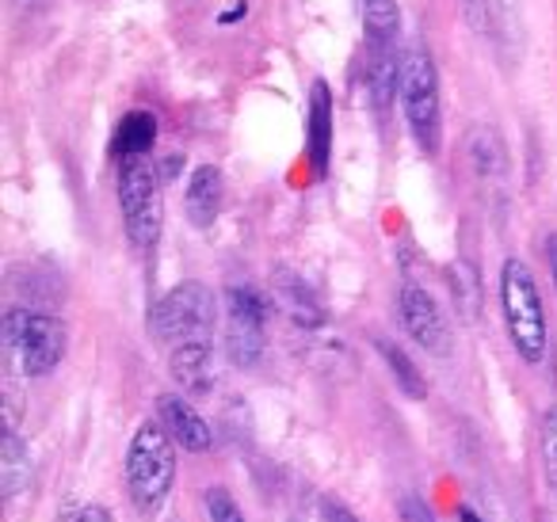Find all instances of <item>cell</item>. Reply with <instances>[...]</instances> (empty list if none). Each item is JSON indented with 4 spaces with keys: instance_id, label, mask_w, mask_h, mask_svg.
<instances>
[{
    "instance_id": "obj_14",
    "label": "cell",
    "mask_w": 557,
    "mask_h": 522,
    "mask_svg": "<svg viewBox=\"0 0 557 522\" xmlns=\"http://www.w3.org/2000/svg\"><path fill=\"white\" fill-rule=\"evenodd\" d=\"M157 146V115L153 111H131L123 115V123L115 126V138H111V153L123 161H138L149 157V149Z\"/></svg>"
},
{
    "instance_id": "obj_17",
    "label": "cell",
    "mask_w": 557,
    "mask_h": 522,
    "mask_svg": "<svg viewBox=\"0 0 557 522\" xmlns=\"http://www.w3.org/2000/svg\"><path fill=\"white\" fill-rule=\"evenodd\" d=\"M32 476V453L20 443L16 431H4V443H0V484H4V496H16L24 488V481Z\"/></svg>"
},
{
    "instance_id": "obj_25",
    "label": "cell",
    "mask_w": 557,
    "mask_h": 522,
    "mask_svg": "<svg viewBox=\"0 0 557 522\" xmlns=\"http://www.w3.org/2000/svg\"><path fill=\"white\" fill-rule=\"evenodd\" d=\"M77 522H115V519H111V511H108V507H100V504H88L85 511L77 514Z\"/></svg>"
},
{
    "instance_id": "obj_18",
    "label": "cell",
    "mask_w": 557,
    "mask_h": 522,
    "mask_svg": "<svg viewBox=\"0 0 557 522\" xmlns=\"http://www.w3.org/2000/svg\"><path fill=\"white\" fill-rule=\"evenodd\" d=\"M450 294H455L458 316H462V321H478V313H481V283H478V271H473L466 260L450 263Z\"/></svg>"
},
{
    "instance_id": "obj_12",
    "label": "cell",
    "mask_w": 557,
    "mask_h": 522,
    "mask_svg": "<svg viewBox=\"0 0 557 522\" xmlns=\"http://www.w3.org/2000/svg\"><path fill=\"white\" fill-rule=\"evenodd\" d=\"M222 195H225V179L218 164H199V169L187 176V191H184V214L195 229H210L222 214Z\"/></svg>"
},
{
    "instance_id": "obj_2",
    "label": "cell",
    "mask_w": 557,
    "mask_h": 522,
    "mask_svg": "<svg viewBox=\"0 0 557 522\" xmlns=\"http://www.w3.org/2000/svg\"><path fill=\"white\" fill-rule=\"evenodd\" d=\"M119 210L123 229L138 252H153L164 229V176L161 164L138 157L119 164Z\"/></svg>"
},
{
    "instance_id": "obj_1",
    "label": "cell",
    "mask_w": 557,
    "mask_h": 522,
    "mask_svg": "<svg viewBox=\"0 0 557 522\" xmlns=\"http://www.w3.org/2000/svg\"><path fill=\"white\" fill-rule=\"evenodd\" d=\"M500 309L516 355L523 362H531V366H539L549 351V324L546 309H542L539 283H534V271L519 256H508L500 263Z\"/></svg>"
},
{
    "instance_id": "obj_7",
    "label": "cell",
    "mask_w": 557,
    "mask_h": 522,
    "mask_svg": "<svg viewBox=\"0 0 557 522\" xmlns=\"http://www.w3.org/2000/svg\"><path fill=\"white\" fill-rule=\"evenodd\" d=\"M263 324L268 306L256 286H230L225 290V351L233 366H256L263 355Z\"/></svg>"
},
{
    "instance_id": "obj_13",
    "label": "cell",
    "mask_w": 557,
    "mask_h": 522,
    "mask_svg": "<svg viewBox=\"0 0 557 522\" xmlns=\"http://www.w3.org/2000/svg\"><path fill=\"white\" fill-rule=\"evenodd\" d=\"M210 366H214V347H210V339L172 347L169 370H172V377H176V382L184 385V389H191V393L210 389V382H214Z\"/></svg>"
},
{
    "instance_id": "obj_15",
    "label": "cell",
    "mask_w": 557,
    "mask_h": 522,
    "mask_svg": "<svg viewBox=\"0 0 557 522\" xmlns=\"http://www.w3.org/2000/svg\"><path fill=\"white\" fill-rule=\"evenodd\" d=\"M359 20L371 50H394L401 32V4L397 0H359Z\"/></svg>"
},
{
    "instance_id": "obj_16",
    "label": "cell",
    "mask_w": 557,
    "mask_h": 522,
    "mask_svg": "<svg viewBox=\"0 0 557 522\" xmlns=\"http://www.w3.org/2000/svg\"><path fill=\"white\" fill-rule=\"evenodd\" d=\"M374 347H379V355H382V362L389 366V374H394V382H397V389L401 393H409V397H428V382H424V374H420V366L409 359V355L401 351V347L394 344V339H374Z\"/></svg>"
},
{
    "instance_id": "obj_22",
    "label": "cell",
    "mask_w": 557,
    "mask_h": 522,
    "mask_svg": "<svg viewBox=\"0 0 557 522\" xmlns=\"http://www.w3.org/2000/svg\"><path fill=\"white\" fill-rule=\"evenodd\" d=\"M397 514H401V522H440V519H435V511L420 496H401V499H397Z\"/></svg>"
},
{
    "instance_id": "obj_27",
    "label": "cell",
    "mask_w": 557,
    "mask_h": 522,
    "mask_svg": "<svg viewBox=\"0 0 557 522\" xmlns=\"http://www.w3.org/2000/svg\"><path fill=\"white\" fill-rule=\"evenodd\" d=\"M546 260H549V275H554V290H557V233L546 240Z\"/></svg>"
},
{
    "instance_id": "obj_26",
    "label": "cell",
    "mask_w": 557,
    "mask_h": 522,
    "mask_svg": "<svg viewBox=\"0 0 557 522\" xmlns=\"http://www.w3.org/2000/svg\"><path fill=\"white\" fill-rule=\"evenodd\" d=\"M325 522H359V519L351 511H344L341 504H329L325 507Z\"/></svg>"
},
{
    "instance_id": "obj_3",
    "label": "cell",
    "mask_w": 557,
    "mask_h": 522,
    "mask_svg": "<svg viewBox=\"0 0 557 522\" xmlns=\"http://www.w3.org/2000/svg\"><path fill=\"white\" fill-rule=\"evenodd\" d=\"M401 111L412 130V141L420 153L435 157L443 146V92H440V70L428 47H412L401 58Z\"/></svg>"
},
{
    "instance_id": "obj_20",
    "label": "cell",
    "mask_w": 557,
    "mask_h": 522,
    "mask_svg": "<svg viewBox=\"0 0 557 522\" xmlns=\"http://www.w3.org/2000/svg\"><path fill=\"white\" fill-rule=\"evenodd\" d=\"M539 450H542V473H546V484L557 496V405H549L546 412H542Z\"/></svg>"
},
{
    "instance_id": "obj_21",
    "label": "cell",
    "mask_w": 557,
    "mask_h": 522,
    "mask_svg": "<svg viewBox=\"0 0 557 522\" xmlns=\"http://www.w3.org/2000/svg\"><path fill=\"white\" fill-rule=\"evenodd\" d=\"M207 514H210V522H245V511H240L237 499L225 488L207 492Z\"/></svg>"
},
{
    "instance_id": "obj_6",
    "label": "cell",
    "mask_w": 557,
    "mask_h": 522,
    "mask_svg": "<svg viewBox=\"0 0 557 522\" xmlns=\"http://www.w3.org/2000/svg\"><path fill=\"white\" fill-rule=\"evenodd\" d=\"M4 344L16 355L20 370L27 377H47L70 347V328L65 321L50 313H32V309H9L4 313Z\"/></svg>"
},
{
    "instance_id": "obj_23",
    "label": "cell",
    "mask_w": 557,
    "mask_h": 522,
    "mask_svg": "<svg viewBox=\"0 0 557 522\" xmlns=\"http://www.w3.org/2000/svg\"><path fill=\"white\" fill-rule=\"evenodd\" d=\"M462 9H466V20H470L473 32H488V0H462Z\"/></svg>"
},
{
    "instance_id": "obj_19",
    "label": "cell",
    "mask_w": 557,
    "mask_h": 522,
    "mask_svg": "<svg viewBox=\"0 0 557 522\" xmlns=\"http://www.w3.org/2000/svg\"><path fill=\"white\" fill-rule=\"evenodd\" d=\"M470 157L481 176H500L504 172V146L496 138V130H488V126H478L470 134Z\"/></svg>"
},
{
    "instance_id": "obj_28",
    "label": "cell",
    "mask_w": 557,
    "mask_h": 522,
    "mask_svg": "<svg viewBox=\"0 0 557 522\" xmlns=\"http://www.w3.org/2000/svg\"><path fill=\"white\" fill-rule=\"evenodd\" d=\"M458 522H485L473 507H458Z\"/></svg>"
},
{
    "instance_id": "obj_5",
    "label": "cell",
    "mask_w": 557,
    "mask_h": 522,
    "mask_svg": "<svg viewBox=\"0 0 557 522\" xmlns=\"http://www.w3.org/2000/svg\"><path fill=\"white\" fill-rule=\"evenodd\" d=\"M214 290L195 278L187 283H176L153 309H149V332H153L161 344H199V339H210V328H214Z\"/></svg>"
},
{
    "instance_id": "obj_10",
    "label": "cell",
    "mask_w": 557,
    "mask_h": 522,
    "mask_svg": "<svg viewBox=\"0 0 557 522\" xmlns=\"http://www.w3.org/2000/svg\"><path fill=\"white\" fill-rule=\"evenodd\" d=\"M271 294H275L278 309L298 324V328H321L325 324V306L313 294V286L302 275H295L290 268L271 271Z\"/></svg>"
},
{
    "instance_id": "obj_8",
    "label": "cell",
    "mask_w": 557,
    "mask_h": 522,
    "mask_svg": "<svg viewBox=\"0 0 557 522\" xmlns=\"http://www.w3.org/2000/svg\"><path fill=\"white\" fill-rule=\"evenodd\" d=\"M397 306H401L405 332H409V336L417 339L428 355H435V359H447L455 336H450V321H447V313L440 309V301H435L424 286L405 283Z\"/></svg>"
},
{
    "instance_id": "obj_24",
    "label": "cell",
    "mask_w": 557,
    "mask_h": 522,
    "mask_svg": "<svg viewBox=\"0 0 557 522\" xmlns=\"http://www.w3.org/2000/svg\"><path fill=\"white\" fill-rule=\"evenodd\" d=\"M245 16H248V0H237L233 9H225L222 16H218V24H222V27H233V24H240Z\"/></svg>"
},
{
    "instance_id": "obj_29",
    "label": "cell",
    "mask_w": 557,
    "mask_h": 522,
    "mask_svg": "<svg viewBox=\"0 0 557 522\" xmlns=\"http://www.w3.org/2000/svg\"><path fill=\"white\" fill-rule=\"evenodd\" d=\"M65 522H77V519H65Z\"/></svg>"
},
{
    "instance_id": "obj_4",
    "label": "cell",
    "mask_w": 557,
    "mask_h": 522,
    "mask_svg": "<svg viewBox=\"0 0 557 522\" xmlns=\"http://www.w3.org/2000/svg\"><path fill=\"white\" fill-rule=\"evenodd\" d=\"M172 484H176V443L161 427V420H149L126 450V488L138 511H157L169 499Z\"/></svg>"
},
{
    "instance_id": "obj_11",
    "label": "cell",
    "mask_w": 557,
    "mask_h": 522,
    "mask_svg": "<svg viewBox=\"0 0 557 522\" xmlns=\"http://www.w3.org/2000/svg\"><path fill=\"white\" fill-rule=\"evenodd\" d=\"M333 92L325 80H313L310 103H306V157H310L313 172L325 176L329 157H333Z\"/></svg>"
},
{
    "instance_id": "obj_9",
    "label": "cell",
    "mask_w": 557,
    "mask_h": 522,
    "mask_svg": "<svg viewBox=\"0 0 557 522\" xmlns=\"http://www.w3.org/2000/svg\"><path fill=\"white\" fill-rule=\"evenodd\" d=\"M157 420H161V427L172 435V443L184 446L187 453H207L210 446H214L210 423L202 420L180 393H161V397H157Z\"/></svg>"
}]
</instances>
